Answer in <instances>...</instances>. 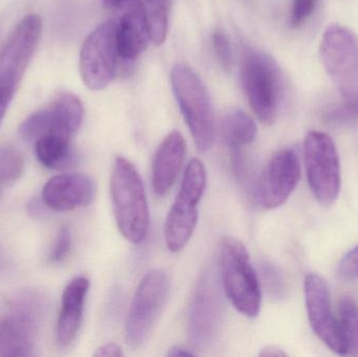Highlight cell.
I'll return each instance as SVG.
<instances>
[{"instance_id":"17","label":"cell","mask_w":358,"mask_h":357,"mask_svg":"<svg viewBox=\"0 0 358 357\" xmlns=\"http://www.w3.org/2000/svg\"><path fill=\"white\" fill-rule=\"evenodd\" d=\"M121 12L117 22V42L120 58L134 60L147 48L149 37L144 2L142 0H121Z\"/></svg>"},{"instance_id":"20","label":"cell","mask_w":358,"mask_h":357,"mask_svg":"<svg viewBox=\"0 0 358 357\" xmlns=\"http://www.w3.org/2000/svg\"><path fill=\"white\" fill-rule=\"evenodd\" d=\"M257 136L254 119L240 109L229 110L221 123V138L231 150H240L252 144Z\"/></svg>"},{"instance_id":"28","label":"cell","mask_w":358,"mask_h":357,"mask_svg":"<svg viewBox=\"0 0 358 357\" xmlns=\"http://www.w3.org/2000/svg\"><path fill=\"white\" fill-rule=\"evenodd\" d=\"M317 0H294L290 14V23L292 27L302 25L315 12Z\"/></svg>"},{"instance_id":"33","label":"cell","mask_w":358,"mask_h":357,"mask_svg":"<svg viewBox=\"0 0 358 357\" xmlns=\"http://www.w3.org/2000/svg\"><path fill=\"white\" fill-rule=\"evenodd\" d=\"M13 99L8 96V94H3L0 92V124L6 115V110H8V105L12 102Z\"/></svg>"},{"instance_id":"29","label":"cell","mask_w":358,"mask_h":357,"mask_svg":"<svg viewBox=\"0 0 358 357\" xmlns=\"http://www.w3.org/2000/svg\"><path fill=\"white\" fill-rule=\"evenodd\" d=\"M338 275L343 280L358 279V245L344 256L338 264Z\"/></svg>"},{"instance_id":"10","label":"cell","mask_w":358,"mask_h":357,"mask_svg":"<svg viewBox=\"0 0 358 357\" xmlns=\"http://www.w3.org/2000/svg\"><path fill=\"white\" fill-rule=\"evenodd\" d=\"M119 58L117 22L106 21L94 29L82 44L80 73L86 87L92 90L106 88L117 73Z\"/></svg>"},{"instance_id":"27","label":"cell","mask_w":358,"mask_h":357,"mask_svg":"<svg viewBox=\"0 0 358 357\" xmlns=\"http://www.w3.org/2000/svg\"><path fill=\"white\" fill-rule=\"evenodd\" d=\"M71 247V233L69 226H62L57 234L56 241L50 254L52 262H60L66 257Z\"/></svg>"},{"instance_id":"2","label":"cell","mask_w":358,"mask_h":357,"mask_svg":"<svg viewBox=\"0 0 358 357\" xmlns=\"http://www.w3.org/2000/svg\"><path fill=\"white\" fill-rule=\"evenodd\" d=\"M219 266L223 291L231 305L244 316L257 318L262 302L260 282L241 240L231 236L222 239Z\"/></svg>"},{"instance_id":"32","label":"cell","mask_w":358,"mask_h":357,"mask_svg":"<svg viewBox=\"0 0 358 357\" xmlns=\"http://www.w3.org/2000/svg\"><path fill=\"white\" fill-rule=\"evenodd\" d=\"M168 356L178 357V356H194L195 354L192 352L191 350L187 349L185 347H181V346H174V347L170 348L169 352L167 354Z\"/></svg>"},{"instance_id":"6","label":"cell","mask_w":358,"mask_h":357,"mask_svg":"<svg viewBox=\"0 0 358 357\" xmlns=\"http://www.w3.org/2000/svg\"><path fill=\"white\" fill-rule=\"evenodd\" d=\"M242 83L257 117L266 125L273 124L277 119L282 94L281 73L275 60L259 50H246Z\"/></svg>"},{"instance_id":"9","label":"cell","mask_w":358,"mask_h":357,"mask_svg":"<svg viewBox=\"0 0 358 357\" xmlns=\"http://www.w3.org/2000/svg\"><path fill=\"white\" fill-rule=\"evenodd\" d=\"M307 178L317 201L325 207L334 205L341 192V165L331 136L310 131L304 140Z\"/></svg>"},{"instance_id":"26","label":"cell","mask_w":358,"mask_h":357,"mask_svg":"<svg viewBox=\"0 0 358 357\" xmlns=\"http://www.w3.org/2000/svg\"><path fill=\"white\" fill-rule=\"evenodd\" d=\"M213 46L221 66L229 71L233 63V50L229 37L222 29H216L213 34Z\"/></svg>"},{"instance_id":"5","label":"cell","mask_w":358,"mask_h":357,"mask_svg":"<svg viewBox=\"0 0 358 357\" xmlns=\"http://www.w3.org/2000/svg\"><path fill=\"white\" fill-rule=\"evenodd\" d=\"M169 293L170 281L164 270H153L145 275L136 289L126 319L125 339L128 346L138 349L150 339Z\"/></svg>"},{"instance_id":"22","label":"cell","mask_w":358,"mask_h":357,"mask_svg":"<svg viewBox=\"0 0 358 357\" xmlns=\"http://www.w3.org/2000/svg\"><path fill=\"white\" fill-rule=\"evenodd\" d=\"M338 329L344 345V356H358V305L351 298L338 304Z\"/></svg>"},{"instance_id":"12","label":"cell","mask_w":358,"mask_h":357,"mask_svg":"<svg viewBox=\"0 0 358 357\" xmlns=\"http://www.w3.org/2000/svg\"><path fill=\"white\" fill-rule=\"evenodd\" d=\"M223 303L216 278L210 270L200 275L189 309V342L194 348L208 349L214 343L222 322Z\"/></svg>"},{"instance_id":"35","label":"cell","mask_w":358,"mask_h":357,"mask_svg":"<svg viewBox=\"0 0 358 357\" xmlns=\"http://www.w3.org/2000/svg\"><path fill=\"white\" fill-rule=\"evenodd\" d=\"M4 265H6V259H4L3 252H2V249H0V270L3 268Z\"/></svg>"},{"instance_id":"31","label":"cell","mask_w":358,"mask_h":357,"mask_svg":"<svg viewBox=\"0 0 358 357\" xmlns=\"http://www.w3.org/2000/svg\"><path fill=\"white\" fill-rule=\"evenodd\" d=\"M260 356L263 357H283L287 356V354L281 348L275 347V346H267L261 350Z\"/></svg>"},{"instance_id":"16","label":"cell","mask_w":358,"mask_h":357,"mask_svg":"<svg viewBox=\"0 0 358 357\" xmlns=\"http://www.w3.org/2000/svg\"><path fill=\"white\" fill-rule=\"evenodd\" d=\"M94 180L84 174L65 173L50 178L42 191V201L50 210L73 211L90 205L94 198Z\"/></svg>"},{"instance_id":"34","label":"cell","mask_w":358,"mask_h":357,"mask_svg":"<svg viewBox=\"0 0 358 357\" xmlns=\"http://www.w3.org/2000/svg\"><path fill=\"white\" fill-rule=\"evenodd\" d=\"M121 0H103V3L106 8H117Z\"/></svg>"},{"instance_id":"23","label":"cell","mask_w":358,"mask_h":357,"mask_svg":"<svg viewBox=\"0 0 358 357\" xmlns=\"http://www.w3.org/2000/svg\"><path fill=\"white\" fill-rule=\"evenodd\" d=\"M170 6V0H145L144 10L149 37L155 45H162L167 38Z\"/></svg>"},{"instance_id":"8","label":"cell","mask_w":358,"mask_h":357,"mask_svg":"<svg viewBox=\"0 0 358 357\" xmlns=\"http://www.w3.org/2000/svg\"><path fill=\"white\" fill-rule=\"evenodd\" d=\"M44 304L34 293L17 296L0 324V356H33Z\"/></svg>"},{"instance_id":"18","label":"cell","mask_w":358,"mask_h":357,"mask_svg":"<svg viewBox=\"0 0 358 357\" xmlns=\"http://www.w3.org/2000/svg\"><path fill=\"white\" fill-rule=\"evenodd\" d=\"M185 152V140L178 131L170 132L159 145L152 163V188L157 197L165 196L176 184Z\"/></svg>"},{"instance_id":"19","label":"cell","mask_w":358,"mask_h":357,"mask_svg":"<svg viewBox=\"0 0 358 357\" xmlns=\"http://www.w3.org/2000/svg\"><path fill=\"white\" fill-rule=\"evenodd\" d=\"M90 280L85 277L73 279L65 287L62 305L57 323V342L61 347L71 345L81 328Z\"/></svg>"},{"instance_id":"13","label":"cell","mask_w":358,"mask_h":357,"mask_svg":"<svg viewBox=\"0 0 358 357\" xmlns=\"http://www.w3.org/2000/svg\"><path fill=\"white\" fill-rule=\"evenodd\" d=\"M84 117V107L75 94L63 92L45 108L31 113L19 128L25 142L35 143L44 136L71 138L79 130Z\"/></svg>"},{"instance_id":"7","label":"cell","mask_w":358,"mask_h":357,"mask_svg":"<svg viewBox=\"0 0 358 357\" xmlns=\"http://www.w3.org/2000/svg\"><path fill=\"white\" fill-rule=\"evenodd\" d=\"M322 62L344 102H358V39L348 27L332 24L320 46Z\"/></svg>"},{"instance_id":"11","label":"cell","mask_w":358,"mask_h":357,"mask_svg":"<svg viewBox=\"0 0 358 357\" xmlns=\"http://www.w3.org/2000/svg\"><path fill=\"white\" fill-rule=\"evenodd\" d=\"M41 35V17L27 15L19 21L0 52V92L12 99L39 45Z\"/></svg>"},{"instance_id":"15","label":"cell","mask_w":358,"mask_h":357,"mask_svg":"<svg viewBox=\"0 0 358 357\" xmlns=\"http://www.w3.org/2000/svg\"><path fill=\"white\" fill-rule=\"evenodd\" d=\"M305 302L311 328L332 351L344 356L338 319L332 312L331 296L326 281L319 275L305 279Z\"/></svg>"},{"instance_id":"21","label":"cell","mask_w":358,"mask_h":357,"mask_svg":"<svg viewBox=\"0 0 358 357\" xmlns=\"http://www.w3.org/2000/svg\"><path fill=\"white\" fill-rule=\"evenodd\" d=\"M71 138L59 136H44L35 144L36 156L43 167L60 169L71 161Z\"/></svg>"},{"instance_id":"1","label":"cell","mask_w":358,"mask_h":357,"mask_svg":"<svg viewBox=\"0 0 358 357\" xmlns=\"http://www.w3.org/2000/svg\"><path fill=\"white\" fill-rule=\"evenodd\" d=\"M110 193L120 232L134 245L143 242L150 226L148 201L138 169L125 157L113 163Z\"/></svg>"},{"instance_id":"30","label":"cell","mask_w":358,"mask_h":357,"mask_svg":"<svg viewBox=\"0 0 358 357\" xmlns=\"http://www.w3.org/2000/svg\"><path fill=\"white\" fill-rule=\"evenodd\" d=\"M94 356L100 357H120L123 356L124 354L123 350H122L119 345L115 343H108L99 347Z\"/></svg>"},{"instance_id":"3","label":"cell","mask_w":358,"mask_h":357,"mask_svg":"<svg viewBox=\"0 0 358 357\" xmlns=\"http://www.w3.org/2000/svg\"><path fill=\"white\" fill-rule=\"evenodd\" d=\"M172 88L200 152H206L214 144L216 126L212 100L206 85L189 67L178 64L171 75Z\"/></svg>"},{"instance_id":"14","label":"cell","mask_w":358,"mask_h":357,"mask_svg":"<svg viewBox=\"0 0 358 357\" xmlns=\"http://www.w3.org/2000/svg\"><path fill=\"white\" fill-rule=\"evenodd\" d=\"M301 177L298 155L289 149L271 156L258 182V201L264 209L281 207L289 198Z\"/></svg>"},{"instance_id":"24","label":"cell","mask_w":358,"mask_h":357,"mask_svg":"<svg viewBox=\"0 0 358 357\" xmlns=\"http://www.w3.org/2000/svg\"><path fill=\"white\" fill-rule=\"evenodd\" d=\"M24 159L16 147L4 146L0 149V180L2 182H16L23 173Z\"/></svg>"},{"instance_id":"4","label":"cell","mask_w":358,"mask_h":357,"mask_svg":"<svg viewBox=\"0 0 358 357\" xmlns=\"http://www.w3.org/2000/svg\"><path fill=\"white\" fill-rule=\"evenodd\" d=\"M206 187V170L203 163L198 159H191L164 226L166 245L172 253L182 251L193 236L198 221V205Z\"/></svg>"},{"instance_id":"25","label":"cell","mask_w":358,"mask_h":357,"mask_svg":"<svg viewBox=\"0 0 358 357\" xmlns=\"http://www.w3.org/2000/svg\"><path fill=\"white\" fill-rule=\"evenodd\" d=\"M327 123L332 125H350L358 121V102H344L340 106L330 109L325 115Z\"/></svg>"}]
</instances>
